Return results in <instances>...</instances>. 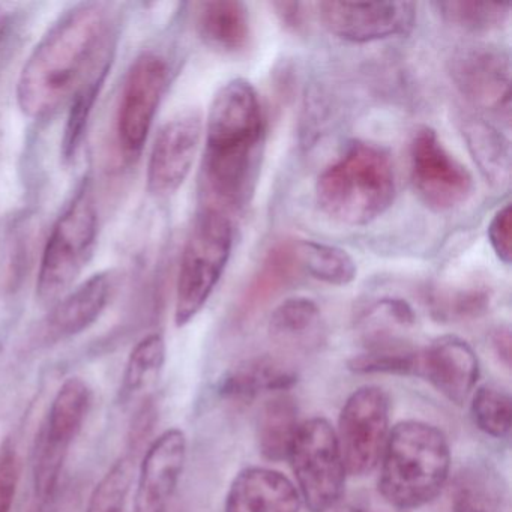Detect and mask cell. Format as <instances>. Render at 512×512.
I'll return each instance as SVG.
<instances>
[{
    "mask_svg": "<svg viewBox=\"0 0 512 512\" xmlns=\"http://www.w3.org/2000/svg\"><path fill=\"white\" fill-rule=\"evenodd\" d=\"M91 403V388L80 377L65 380L56 392L35 451V494L41 503L50 502L55 494L68 452L82 431Z\"/></svg>",
    "mask_w": 512,
    "mask_h": 512,
    "instance_id": "8",
    "label": "cell"
},
{
    "mask_svg": "<svg viewBox=\"0 0 512 512\" xmlns=\"http://www.w3.org/2000/svg\"><path fill=\"white\" fill-rule=\"evenodd\" d=\"M233 221L218 209L202 206L197 212L179 263L175 323L188 325L214 293L232 256Z\"/></svg>",
    "mask_w": 512,
    "mask_h": 512,
    "instance_id": "5",
    "label": "cell"
},
{
    "mask_svg": "<svg viewBox=\"0 0 512 512\" xmlns=\"http://www.w3.org/2000/svg\"><path fill=\"white\" fill-rule=\"evenodd\" d=\"M415 313L403 299L383 298L370 305L361 317L365 347L404 343L401 332L415 325Z\"/></svg>",
    "mask_w": 512,
    "mask_h": 512,
    "instance_id": "27",
    "label": "cell"
},
{
    "mask_svg": "<svg viewBox=\"0 0 512 512\" xmlns=\"http://www.w3.org/2000/svg\"><path fill=\"white\" fill-rule=\"evenodd\" d=\"M491 341H493L494 352L505 364V367L509 368V364H511V332H509V328L497 329Z\"/></svg>",
    "mask_w": 512,
    "mask_h": 512,
    "instance_id": "39",
    "label": "cell"
},
{
    "mask_svg": "<svg viewBox=\"0 0 512 512\" xmlns=\"http://www.w3.org/2000/svg\"><path fill=\"white\" fill-rule=\"evenodd\" d=\"M379 464V493L409 511L437 499L451 475V451L439 428L404 421L389 431Z\"/></svg>",
    "mask_w": 512,
    "mask_h": 512,
    "instance_id": "4",
    "label": "cell"
},
{
    "mask_svg": "<svg viewBox=\"0 0 512 512\" xmlns=\"http://www.w3.org/2000/svg\"><path fill=\"white\" fill-rule=\"evenodd\" d=\"M196 29L203 43L215 52L241 55L250 46V11L239 0L203 2L197 5Z\"/></svg>",
    "mask_w": 512,
    "mask_h": 512,
    "instance_id": "19",
    "label": "cell"
},
{
    "mask_svg": "<svg viewBox=\"0 0 512 512\" xmlns=\"http://www.w3.org/2000/svg\"><path fill=\"white\" fill-rule=\"evenodd\" d=\"M269 335L287 349L314 352L325 343L326 326L322 311L313 299L293 296L272 311Z\"/></svg>",
    "mask_w": 512,
    "mask_h": 512,
    "instance_id": "22",
    "label": "cell"
},
{
    "mask_svg": "<svg viewBox=\"0 0 512 512\" xmlns=\"http://www.w3.org/2000/svg\"><path fill=\"white\" fill-rule=\"evenodd\" d=\"M389 398L379 386L356 389L341 409L337 439L347 473L364 476L379 466L389 436Z\"/></svg>",
    "mask_w": 512,
    "mask_h": 512,
    "instance_id": "10",
    "label": "cell"
},
{
    "mask_svg": "<svg viewBox=\"0 0 512 512\" xmlns=\"http://www.w3.org/2000/svg\"><path fill=\"white\" fill-rule=\"evenodd\" d=\"M169 85V65L157 53H143L131 65L116 116V134L128 157L142 152Z\"/></svg>",
    "mask_w": 512,
    "mask_h": 512,
    "instance_id": "12",
    "label": "cell"
},
{
    "mask_svg": "<svg viewBox=\"0 0 512 512\" xmlns=\"http://www.w3.org/2000/svg\"><path fill=\"white\" fill-rule=\"evenodd\" d=\"M299 409L290 395L280 392L263 404L257 418L260 454L269 461L287 458L298 433Z\"/></svg>",
    "mask_w": 512,
    "mask_h": 512,
    "instance_id": "25",
    "label": "cell"
},
{
    "mask_svg": "<svg viewBox=\"0 0 512 512\" xmlns=\"http://www.w3.org/2000/svg\"><path fill=\"white\" fill-rule=\"evenodd\" d=\"M106 73L107 65L98 70L70 101L71 109L68 113L67 125H65L64 139H62V155L65 160H71L79 151L80 143H82L86 127H88L89 116H91L95 101L100 94Z\"/></svg>",
    "mask_w": 512,
    "mask_h": 512,
    "instance_id": "33",
    "label": "cell"
},
{
    "mask_svg": "<svg viewBox=\"0 0 512 512\" xmlns=\"http://www.w3.org/2000/svg\"><path fill=\"white\" fill-rule=\"evenodd\" d=\"M187 460V437L170 428L149 446L140 463L133 512H167Z\"/></svg>",
    "mask_w": 512,
    "mask_h": 512,
    "instance_id": "15",
    "label": "cell"
},
{
    "mask_svg": "<svg viewBox=\"0 0 512 512\" xmlns=\"http://www.w3.org/2000/svg\"><path fill=\"white\" fill-rule=\"evenodd\" d=\"M19 482V464L13 449L0 451V512H10Z\"/></svg>",
    "mask_w": 512,
    "mask_h": 512,
    "instance_id": "37",
    "label": "cell"
},
{
    "mask_svg": "<svg viewBox=\"0 0 512 512\" xmlns=\"http://www.w3.org/2000/svg\"><path fill=\"white\" fill-rule=\"evenodd\" d=\"M470 413L479 430L494 439H506L511 433L512 401L508 392L494 386H481L472 395Z\"/></svg>",
    "mask_w": 512,
    "mask_h": 512,
    "instance_id": "31",
    "label": "cell"
},
{
    "mask_svg": "<svg viewBox=\"0 0 512 512\" xmlns=\"http://www.w3.org/2000/svg\"><path fill=\"white\" fill-rule=\"evenodd\" d=\"M436 500L439 512H503L505 482L488 464L467 463L449 475Z\"/></svg>",
    "mask_w": 512,
    "mask_h": 512,
    "instance_id": "17",
    "label": "cell"
},
{
    "mask_svg": "<svg viewBox=\"0 0 512 512\" xmlns=\"http://www.w3.org/2000/svg\"><path fill=\"white\" fill-rule=\"evenodd\" d=\"M512 209L511 203H505L502 208L497 209L496 214L488 224V242L493 248L494 254L503 265L509 266L512 257Z\"/></svg>",
    "mask_w": 512,
    "mask_h": 512,
    "instance_id": "35",
    "label": "cell"
},
{
    "mask_svg": "<svg viewBox=\"0 0 512 512\" xmlns=\"http://www.w3.org/2000/svg\"><path fill=\"white\" fill-rule=\"evenodd\" d=\"M301 274L296 242H278L266 253L265 259L260 263L259 269L242 295L239 302L242 316L256 313L284 289L296 283Z\"/></svg>",
    "mask_w": 512,
    "mask_h": 512,
    "instance_id": "24",
    "label": "cell"
},
{
    "mask_svg": "<svg viewBox=\"0 0 512 512\" xmlns=\"http://www.w3.org/2000/svg\"><path fill=\"white\" fill-rule=\"evenodd\" d=\"M287 458L308 509L331 511L344 496L347 473L331 422L325 418L301 422Z\"/></svg>",
    "mask_w": 512,
    "mask_h": 512,
    "instance_id": "7",
    "label": "cell"
},
{
    "mask_svg": "<svg viewBox=\"0 0 512 512\" xmlns=\"http://www.w3.org/2000/svg\"><path fill=\"white\" fill-rule=\"evenodd\" d=\"M298 380L292 365L274 356H256L233 367L220 383V392L227 400L251 403L268 392L287 391Z\"/></svg>",
    "mask_w": 512,
    "mask_h": 512,
    "instance_id": "21",
    "label": "cell"
},
{
    "mask_svg": "<svg viewBox=\"0 0 512 512\" xmlns=\"http://www.w3.org/2000/svg\"><path fill=\"white\" fill-rule=\"evenodd\" d=\"M302 272L329 286L346 287L356 280L358 266L343 248L317 241L296 242Z\"/></svg>",
    "mask_w": 512,
    "mask_h": 512,
    "instance_id": "26",
    "label": "cell"
},
{
    "mask_svg": "<svg viewBox=\"0 0 512 512\" xmlns=\"http://www.w3.org/2000/svg\"><path fill=\"white\" fill-rule=\"evenodd\" d=\"M271 7L287 29L299 32L304 28V13H302L304 5L295 4V2H274Z\"/></svg>",
    "mask_w": 512,
    "mask_h": 512,
    "instance_id": "38",
    "label": "cell"
},
{
    "mask_svg": "<svg viewBox=\"0 0 512 512\" xmlns=\"http://www.w3.org/2000/svg\"><path fill=\"white\" fill-rule=\"evenodd\" d=\"M166 341L158 332L146 335L131 350L122 376L124 397L139 394L154 385L166 364Z\"/></svg>",
    "mask_w": 512,
    "mask_h": 512,
    "instance_id": "28",
    "label": "cell"
},
{
    "mask_svg": "<svg viewBox=\"0 0 512 512\" xmlns=\"http://www.w3.org/2000/svg\"><path fill=\"white\" fill-rule=\"evenodd\" d=\"M332 512H407L389 503L382 494L371 491H358L341 497Z\"/></svg>",
    "mask_w": 512,
    "mask_h": 512,
    "instance_id": "36",
    "label": "cell"
},
{
    "mask_svg": "<svg viewBox=\"0 0 512 512\" xmlns=\"http://www.w3.org/2000/svg\"><path fill=\"white\" fill-rule=\"evenodd\" d=\"M98 215L88 187H83L53 226L37 278L41 302L56 301L70 290L88 265L97 244Z\"/></svg>",
    "mask_w": 512,
    "mask_h": 512,
    "instance_id": "6",
    "label": "cell"
},
{
    "mask_svg": "<svg viewBox=\"0 0 512 512\" xmlns=\"http://www.w3.org/2000/svg\"><path fill=\"white\" fill-rule=\"evenodd\" d=\"M491 292L488 287H443L433 289L428 295L431 314L442 322H463L482 316L490 307Z\"/></svg>",
    "mask_w": 512,
    "mask_h": 512,
    "instance_id": "29",
    "label": "cell"
},
{
    "mask_svg": "<svg viewBox=\"0 0 512 512\" xmlns=\"http://www.w3.org/2000/svg\"><path fill=\"white\" fill-rule=\"evenodd\" d=\"M415 376L430 382L451 403L463 406L478 382V356L463 338L443 335L419 350Z\"/></svg>",
    "mask_w": 512,
    "mask_h": 512,
    "instance_id": "16",
    "label": "cell"
},
{
    "mask_svg": "<svg viewBox=\"0 0 512 512\" xmlns=\"http://www.w3.org/2000/svg\"><path fill=\"white\" fill-rule=\"evenodd\" d=\"M410 179L419 199L434 212H451L473 193V176L430 127H421L410 142Z\"/></svg>",
    "mask_w": 512,
    "mask_h": 512,
    "instance_id": "9",
    "label": "cell"
},
{
    "mask_svg": "<svg viewBox=\"0 0 512 512\" xmlns=\"http://www.w3.org/2000/svg\"><path fill=\"white\" fill-rule=\"evenodd\" d=\"M205 133L202 206L239 214L253 199L265 148V118L250 82L233 79L221 86L212 100Z\"/></svg>",
    "mask_w": 512,
    "mask_h": 512,
    "instance_id": "1",
    "label": "cell"
},
{
    "mask_svg": "<svg viewBox=\"0 0 512 512\" xmlns=\"http://www.w3.org/2000/svg\"><path fill=\"white\" fill-rule=\"evenodd\" d=\"M203 136L202 113L182 110L161 127L148 164V191L155 197L175 194L187 181Z\"/></svg>",
    "mask_w": 512,
    "mask_h": 512,
    "instance_id": "14",
    "label": "cell"
},
{
    "mask_svg": "<svg viewBox=\"0 0 512 512\" xmlns=\"http://www.w3.org/2000/svg\"><path fill=\"white\" fill-rule=\"evenodd\" d=\"M110 287L109 275L97 274L64 296L50 314V334L58 338L74 337L91 328L107 307Z\"/></svg>",
    "mask_w": 512,
    "mask_h": 512,
    "instance_id": "23",
    "label": "cell"
},
{
    "mask_svg": "<svg viewBox=\"0 0 512 512\" xmlns=\"http://www.w3.org/2000/svg\"><path fill=\"white\" fill-rule=\"evenodd\" d=\"M458 124L467 151L485 182L494 190L508 188L511 182V146L502 131L475 115L461 116Z\"/></svg>",
    "mask_w": 512,
    "mask_h": 512,
    "instance_id": "20",
    "label": "cell"
},
{
    "mask_svg": "<svg viewBox=\"0 0 512 512\" xmlns=\"http://www.w3.org/2000/svg\"><path fill=\"white\" fill-rule=\"evenodd\" d=\"M391 155L382 146L355 140L316 182L320 211L341 226L361 227L382 217L395 199Z\"/></svg>",
    "mask_w": 512,
    "mask_h": 512,
    "instance_id": "3",
    "label": "cell"
},
{
    "mask_svg": "<svg viewBox=\"0 0 512 512\" xmlns=\"http://www.w3.org/2000/svg\"><path fill=\"white\" fill-rule=\"evenodd\" d=\"M457 91L473 107L511 122V58L494 44H473L457 50L449 62Z\"/></svg>",
    "mask_w": 512,
    "mask_h": 512,
    "instance_id": "11",
    "label": "cell"
},
{
    "mask_svg": "<svg viewBox=\"0 0 512 512\" xmlns=\"http://www.w3.org/2000/svg\"><path fill=\"white\" fill-rule=\"evenodd\" d=\"M418 353L409 343L365 347L350 359L349 368L359 374H415Z\"/></svg>",
    "mask_w": 512,
    "mask_h": 512,
    "instance_id": "32",
    "label": "cell"
},
{
    "mask_svg": "<svg viewBox=\"0 0 512 512\" xmlns=\"http://www.w3.org/2000/svg\"><path fill=\"white\" fill-rule=\"evenodd\" d=\"M317 10L329 34L353 44L404 37L416 22L412 2H320Z\"/></svg>",
    "mask_w": 512,
    "mask_h": 512,
    "instance_id": "13",
    "label": "cell"
},
{
    "mask_svg": "<svg viewBox=\"0 0 512 512\" xmlns=\"http://www.w3.org/2000/svg\"><path fill=\"white\" fill-rule=\"evenodd\" d=\"M298 488L283 473L265 467L242 470L226 500V512H299Z\"/></svg>",
    "mask_w": 512,
    "mask_h": 512,
    "instance_id": "18",
    "label": "cell"
},
{
    "mask_svg": "<svg viewBox=\"0 0 512 512\" xmlns=\"http://www.w3.org/2000/svg\"><path fill=\"white\" fill-rule=\"evenodd\" d=\"M109 13L103 4H80L61 17L35 46L17 82V103L28 118L43 119L70 103L107 64Z\"/></svg>",
    "mask_w": 512,
    "mask_h": 512,
    "instance_id": "2",
    "label": "cell"
},
{
    "mask_svg": "<svg viewBox=\"0 0 512 512\" xmlns=\"http://www.w3.org/2000/svg\"><path fill=\"white\" fill-rule=\"evenodd\" d=\"M434 10L443 22L469 32L497 31L508 22L511 5L490 2H436Z\"/></svg>",
    "mask_w": 512,
    "mask_h": 512,
    "instance_id": "30",
    "label": "cell"
},
{
    "mask_svg": "<svg viewBox=\"0 0 512 512\" xmlns=\"http://www.w3.org/2000/svg\"><path fill=\"white\" fill-rule=\"evenodd\" d=\"M133 481V460L130 457L119 458L95 485L86 512H125Z\"/></svg>",
    "mask_w": 512,
    "mask_h": 512,
    "instance_id": "34",
    "label": "cell"
},
{
    "mask_svg": "<svg viewBox=\"0 0 512 512\" xmlns=\"http://www.w3.org/2000/svg\"><path fill=\"white\" fill-rule=\"evenodd\" d=\"M10 20V11L5 10L4 7H0V46H2L5 37H7L8 28H10Z\"/></svg>",
    "mask_w": 512,
    "mask_h": 512,
    "instance_id": "40",
    "label": "cell"
}]
</instances>
